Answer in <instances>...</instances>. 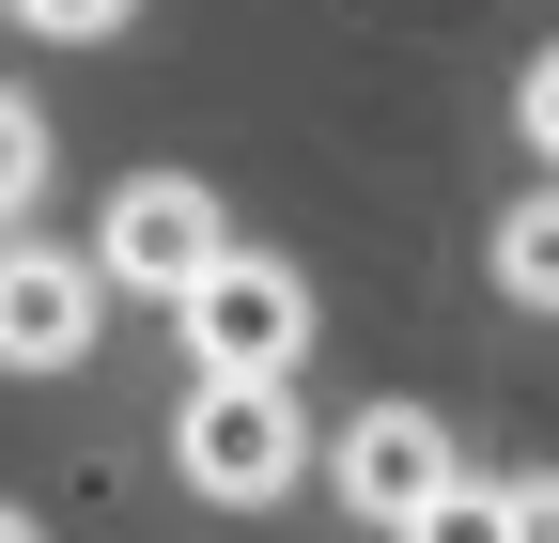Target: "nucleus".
<instances>
[{"label": "nucleus", "instance_id": "10", "mask_svg": "<svg viewBox=\"0 0 559 543\" xmlns=\"http://www.w3.org/2000/svg\"><path fill=\"white\" fill-rule=\"evenodd\" d=\"M498 543H559V482H498Z\"/></svg>", "mask_w": 559, "mask_h": 543}, {"label": "nucleus", "instance_id": "5", "mask_svg": "<svg viewBox=\"0 0 559 543\" xmlns=\"http://www.w3.org/2000/svg\"><path fill=\"white\" fill-rule=\"evenodd\" d=\"M451 482H466V466H451V435L419 420V403H373V420L342 435V497H358L373 528H404V512H436Z\"/></svg>", "mask_w": 559, "mask_h": 543}, {"label": "nucleus", "instance_id": "11", "mask_svg": "<svg viewBox=\"0 0 559 543\" xmlns=\"http://www.w3.org/2000/svg\"><path fill=\"white\" fill-rule=\"evenodd\" d=\"M16 16H32V32H124L140 0H16Z\"/></svg>", "mask_w": 559, "mask_h": 543}, {"label": "nucleus", "instance_id": "3", "mask_svg": "<svg viewBox=\"0 0 559 543\" xmlns=\"http://www.w3.org/2000/svg\"><path fill=\"white\" fill-rule=\"evenodd\" d=\"M234 249V218H218V186H187V171H140V186H109V233H94V280H124V295H187L202 264Z\"/></svg>", "mask_w": 559, "mask_h": 543}, {"label": "nucleus", "instance_id": "7", "mask_svg": "<svg viewBox=\"0 0 559 543\" xmlns=\"http://www.w3.org/2000/svg\"><path fill=\"white\" fill-rule=\"evenodd\" d=\"M32 186H47V109H32V94H0V218H16Z\"/></svg>", "mask_w": 559, "mask_h": 543}, {"label": "nucleus", "instance_id": "12", "mask_svg": "<svg viewBox=\"0 0 559 543\" xmlns=\"http://www.w3.org/2000/svg\"><path fill=\"white\" fill-rule=\"evenodd\" d=\"M0 543H32V528H16V512H0Z\"/></svg>", "mask_w": 559, "mask_h": 543}, {"label": "nucleus", "instance_id": "9", "mask_svg": "<svg viewBox=\"0 0 559 543\" xmlns=\"http://www.w3.org/2000/svg\"><path fill=\"white\" fill-rule=\"evenodd\" d=\"M513 124H528V156H544V171H559V47H544V62H528V94H513Z\"/></svg>", "mask_w": 559, "mask_h": 543}, {"label": "nucleus", "instance_id": "2", "mask_svg": "<svg viewBox=\"0 0 559 543\" xmlns=\"http://www.w3.org/2000/svg\"><path fill=\"white\" fill-rule=\"evenodd\" d=\"M171 466L218 512H249V497H280L311 466V435H296V388H234V373H202L187 388V420H171Z\"/></svg>", "mask_w": 559, "mask_h": 543}, {"label": "nucleus", "instance_id": "1", "mask_svg": "<svg viewBox=\"0 0 559 543\" xmlns=\"http://www.w3.org/2000/svg\"><path fill=\"white\" fill-rule=\"evenodd\" d=\"M171 326H187V358H202V373L280 388V373L311 358V280H296V264H264V249H218V264L171 295Z\"/></svg>", "mask_w": 559, "mask_h": 543}, {"label": "nucleus", "instance_id": "4", "mask_svg": "<svg viewBox=\"0 0 559 543\" xmlns=\"http://www.w3.org/2000/svg\"><path fill=\"white\" fill-rule=\"evenodd\" d=\"M94 311H109L94 249H0V373H79Z\"/></svg>", "mask_w": 559, "mask_h": 543}, {"label": "nucleus", "instance_id": "8", "mask_svg": "<svg viewBox=\"0 0 559 543\" xmlns=\"http://www.w3.org/2000/svg\"><path fill=\"white\" fill-rule=\"evenodd\" d=\"M404 543H498V482H451L436 512H404Z\"/></svg>", "mask_w": 559, "mask_h": 543}, {"label": "nucleus", "instance_id": "6", "mask_svg": "<svg viewBox=\"0 0 559 543\" xmlns=\"http://www.w3.org/2000/svg\"><path fill=\"white\" fill-rule=\"evenodd\" d=\"M498 295L559 311V186H544V202H513V218H498Z\"/></svg>", "mask_w": 559, "mask_h": 543}]
</instances>
